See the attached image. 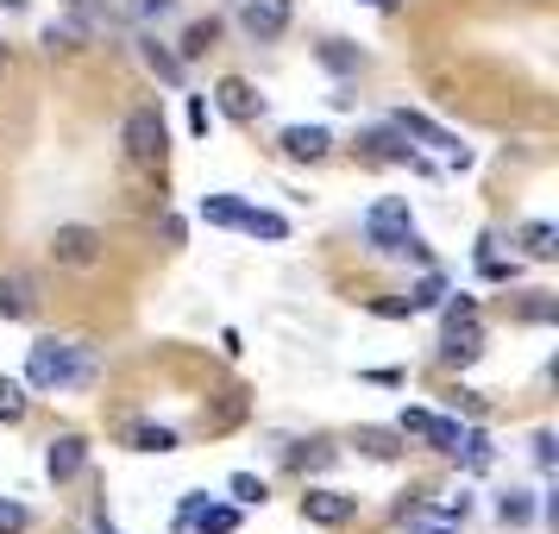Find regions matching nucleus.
I'll use <instances>...</instances> for the list:
<instances>
[{
  "label": "nucleus",
  "instance_id": "9b49d317",
  "mask_svg": "<svg viewBox=\"0 0 559 534\" xmlns=\"http://www.w3.org/2000/svg\"><path fill=\"white\" fill-rule=\"evenodd\" d=\"M302 515L321 522V529H340V522H353V497H346V490H308Z\"/></svg>",
  "mask_w": 559,
  "mask_h": 534
},
{
  "label": "nucleus",
  "instance_id": "f03ea898",
  "mask_svg": "<svg viewBox=\"0 0 559 534\" xmlns=\"http://www.w3.org/2000/svg\"><path fill=\"white\" fill-rule=\"evenodd\" d=\"M88 365H82V346H63V340H38L26 358V383L32 390H63V383H82Z\"/></svg>",
  "mask_w": 559,
  "mask_h": 534
},
{
  "label": "nucleus",
  "instance_id": "aec40b11",
  "mask_svg": "<svg viewBox=\"0 0 559 534\" xmlns=\"http://www.w3.org/2000/svg\"><path fill=\"white\" fill-rule=\"evenodd\" d=\"M132 447H139V453H177V434L170 428H132Z\"/></svg>",
  "mask_w": 559,
  "mask_h": 534
},
{
  "label": "nucleus",
  "instance_id": "4468645a",
  "mask_svg": "<svg viewBox=\"0 0 559 534\" xmlns=\"http://www.w3.org/2000/svg\"><path fill=\"white\" fill-rule=\"evenodd\" d=\"M515 246H522L528 258H540V264H547V258H559V233L547 227V221H528V227L515 233Z\"/></svg>",
  "mask_w": 559,
  "mask_h": 534
},
{
  "label": "nucleus",
  "instance_id": "c756f323",
  "mask_svg": "<svg viewBox=\"0 0 559 534\" xmlns=\"http://www.w3.org/2000/svg\"><path fill=\"white\" fill-rule=\"evenodd\" d=\"M70 13H82V20H95V13H107V0H63Z\"/></svg>",
  "mask_w": 559,
  "mask_h": 534
},
{
  "label": "nucleus",
  "instance_id": "393cba45",
  "mask_svg": "<svg viewBox=\"0 0 559 534\" xmlns=\"http://www.w3.org/2000/svg\"><path fill=\"white\" fill-rule=\"evenodd\" d=\"M32 522V509L26 503H0V534H20Z\"/></svg>",
  "mask_w": 559,
  "mask_h": 534
},
{
  "label": "nucleus",
  "instance_id": "a878e982",
  "mask_svg": "<svg viewBox=\"0 0 559 534\" xmlns=\"http://www.w3.org/2000/svg\"><path fill=\"white\" fill-rule=\"evenodd\" d=\"M76 32L82 26H51V32H45V51H51V57L57 51H76Z\"/></svg>",
  "mask_w": 559,
  "mask_h": 534
},
{
  "label": "nucleus",
  "instance_id": "b1692460",
  "mask_svg": "<svg viewBox=\"0 0 559 534\" xmlns=\"http://www.w3.org/2000/svg\"><path fill=\"white\" fill-rule=\"evenodd\" d=\"M233 497H239V503H264V478L239 472V478H233Z\"/></svg>",
  "mask_w": 559,
  "mask_h": 534
},
{
  "label": "nucleus",
  "instance_id": "dca6fc26",
  "mask_svg": "<svg viewBox=\"0 0 559 534\" xmlns=\"http://www.w3.org/2000/svg\"><path fill=\"white\" fill-rule=\"evenodd\" d=\"M189 529H202V534H233V529H239V509H195V515H189Z\"/></svg>",
  "mask_w": 559,
  "mask_h": 534
},
{
  "label": "nucleus",
  "instance_id": "0eeeda50",
  "mask_svg": "<svg viewBox=\"0 0 559 534\" xmlns=\"http://www.w3.org/2000/svg\"><path fill=\"white\" fill-rule=\"evenodd\" d=\"M239 26L252 32L258 45H271V38H283V32H289V0H246Z\"/></svg>",
  "mask_w": 559,
  "mask_h": 534
},
{
  "label": "nucleus",
  "instance_id": "f257e3e1",
  "mask_svg": "<svg viewBox=\"0 0 559 534\" xmlns=\"http://www.w3.org/2000/svg\"><path fill=\"white\" fill-rule=\"evenodd\" d=\"M365 239L390 258H428L421 252V239H415V221H408V202L403 195H383L371 214H365Z\"/></svg>",
  "mask_w": 559,
  "mask_h": 534
},
{
  "label": "nucleus",
  "instance_id": "cd10ccee",
  "mask_svg": "<svg viewBox=\"0 0 559 534\" xmlns=\"http://www.w3.org/2000/svg\"><path fill=\"white\" fill-rule=\"evenodd\" d=\"M145 63H152L157 76H177V57H170V51H157V45H145Z\"/></svg>",
  "mask_w": 559,
  "mask_h": 534
},
{
  "label": "nucleus",
  "instance_id": "f3484780",
  "mask_svg": "<svg viewBox=\"0 0 559 534\" xmlns=\"http://www.w3.org/2000/svg\"><path fill=\"white\" fill-rule=\"evenodd\" d=\"M26 383H13V378H0V422H26Z\"/></svg>",
  "mask_w": 559,
  "mask_h": 534
},
{
  "label": "nucleus",
  "instance_id": "72a5a7b5",
  "mask_svg": "<svg viewBox=\"0 0 559 534\" xmlns=\"http://www.w3.org/2000/svg\"><path fill=\"white\" fill-rule=\"evenodd\" d=\"M0 70H7V45H0Z\"/></svg>",
  "mask_w": 559,
  "mask_h": 534
},
{
  "label": "nucleus",
  "instance_id": "a211bd4d",
  "mask_svg": "<svg viewBox=\"0 0 559 534\" xmlns=\"http://www.w3.org/2000/svg\"><path fill=\"white\" fill-rule=\"evenodd\" d=\"M239 214H246V202H233V195H207L202 202V221H214V227H239Z\"/></svg>",
  "mask_w": 559,
  "mask_h": 534
},
{
  "label": "nucleus",
  "instance_id": "1a4fd4ad",
  "mask_svg": "<svg viewBox=\"0 0 559 534\" xmlns=\"http://www.w3.org/2000/svg\"><path fill=\"white\" fill-rule=\"evenodd\" d=\"M82 465H88V440H82V434H57L51 447H45V472H51L57 484L76 478Z\"/></svg>",
  "mask_w": 559,
  "mask_h": 534
},
{
  "label": "nucleus",
  "instance_id": "6ab92c4d",
  "mask_svg": "<svg viewBox=\"0 0 559 534\" xmlns=\"http://www.w3.org/2000/svg\"><path fill=\"white\" fill-rule=\"evenodd\" d=\"M214 38H221V20H195V26L182 32V57H202Z\"/></svg>",
  "mask_w": 559,
  "mask_h": 534
},
{
  "label": "nucleus",
  "instance_id": "c85d7f7f",
  "mask_svg": "<svg viewBox=\"0 0 559 534\" xmlns=\"http://www.w3.org/2000/svg\"><path fill=\"white\" fill-rule=\"evenodd\" d=\"M328 459H333L328 440H308V453H296V465H328Z\"/></svg>",
  "mask_w": 559,
  "mask_h": 534
},
{
  "label": "nucleus",
  "instance_id": "423d86ee",
  "mask_svg": "<svg viewBox=\"0 0 559 534\" xmlns=\"http://www.w3.org/2000/svg\"><path fill=\"white\" fill-rule=\"evenodd\" d=\"M478 353H484L478 315H447V340H440V358H447V365H472Z\"/></svg>",
  "mask_w": 559,
  "mask_h": 534
},
{
  "label": "nucleus",
  "instance_id": "4be33fe9",
  "mask_svg": "<svg viewBox=\"0 0 559 534\" xmlns=\"http://www.w3.org/2000/svg\"><path fill=\"white\" fill-rule=\"evenodd\" d=\"M321 63H328V70H340V76H353L358 51H346V45H321Z\"/></svg>",
  "mask_w": 559,
  "mask_h": 534
},
{
  "label": "nucleus",
  "instance_id": "ddd939ff",
  "mask_svg": "<svg viewBox=\"0 0 559 534\" xmlns=\"http://www.w3.org/2000/svg\"><path fill=\"white\" fill-rule=\"evenodd\" d=\"M365 145H371V157H383V164H421V157L408 152V139L396 127H383V132H365Z\"/></svg>",
  "mask_w": 559,
  "mask_h": 534
},
{
  "label": "nucleus",
  "instance_id": "473e14b6",
  "mask_svg": "<svg viewBox=\"0 0 559 534\" xmlns=\"http://www.w3.org/2000/svg\"><path fill=\"white\" fill-rule=\"evenodd\" d=\"M0 7H26V0H0Z\"/></svg>",
  "mask_w": 559,
  "mask_h": 534
},
{
  "label": "nucleus",
  "instance_id": "9d476101",
  "mask_svg": "<svg viewBox=\"0 0 559 534\" xmlns=\"http://www.w3.org/2000/svg\"><path fill=\"white\" fill-rule=\"evenodd\" d=\"M390 127L403 132V139H421V145H433V152H453V157H465V152H459V139H453V132H447V127H433L428 114H408V107H403V114H396Z\"/></svg>",
  "mask_w": 559,
  "mask_h": 534
},
{
  "label": "nucleus",
  "instance_id": "20e7f679",
  "mask_svg": "<svg viewBox=\"0 0 559 534\" xmlns=\"http://www.w3.org/2000/svg\"><path fill=\"white\" fill-rule=\"evenodd\" d=\"M102 233L95 227H57L51 233V258L57 264H63V271H95V264H102Z\"/></svg>",
  "mask_w": 559,
  "mask_h": 534
},
{
  "label": "nucleus",
  "instance_id": "7ed1b4c3",
  "mask_svg": "<svg viewBox=\"0 0 559 534\" xmlns=\"http://www.w3.org/2000/svg\"><path fill=\"white\" fill-rule=\"evenodd\" d=\"M120 145H127L132 164H164V152H170V127H164V114H157V107H132L127 127H120Z\"/></svg>",
  "mask_w": 559,
  "mask_h": 534
},
{
  "label": "nucleus",
  "instance_id": "6e6552de",
  "mask_svg": "<svg viewBox=\"0 0 559 534\" xmlns=\"http://www.w3.org/2000/svg\"><path fill=\"white\" fill-rule=\"evenodd\" d=\"M214 95H221V114H227V120H239V127H252L258 114H264V95H258L246 76H227Z\"/></svg>",
  "mask_w": 559,
  "mask_h": 534
},
{
  "label": "nucleus",
  "instance_id": "7c9ffc66",
  "mask_svg": "<svg viewBox=\"0 0 559 534\" xmlns=\"http://www.w3.org/2000/svg\"><path fill=\"white\" fill-rule=\"evenodd\" d=\"M365 7H383V13H390V7H396V0H365Z\"/></svg>",
  "mask_w": 559,
  "mask_h": 534
},
{
  "label": "nucleus",
  "instance_id": "f8f14e48",
  "mask_svg": "<svg viewBox=\"0 0 559 534\" xmlns=\"http://www.w3.org/2000/svg\"><path fill=\"white\" fill-rule=\"evenodd\" d=\"M283 152L296 157V164H321L333 152V139H328V127H289L283 132Z\"/></svg>",
  "mask_w": 559,
  "mask_h": 534
},
{
  "label": "nucleus",
  "instance_id": "2eb2a0df",
  "mask_svg": "<svg viewBox=\"0 0 559 534\" xmlns=\"http://www.w3.org/2000/svg\"><path fill=\"white\" fill-rule=\"evenodd\" d=\"M239 233H258V239H283V233H289V221H283V214H264V207H246V214H239Z\"/></svg>",
  "mask_w": 559,
  "mask_h": 534
},
{
  "label": "nucleus",
  "instance_id": "5701e85b",
  "mask_svg": "<svg viewBox=\"0 0 559 534\" xmlns=\"http://www.w3.org/2000/svg\"><path fill=\"white\" fill-rule=\"evenodd\" d=\"M440 302H447V283L440 277H421V289L408 296V308H440Z\"/></svg>",
  "mask_w": 559,
  "mask_h": 534
},
{
  "label": "nucleus",
  "instance_id": "412c9836",
  "mask_svg": "<svg viewBox=\"0 0 559 534\" xmlns=\"http://www.w3.org/2000/svg\"><path fill=\"white\" fill-rule=\"evenodd\" d=\"M497 515H503L509 529H522V522H528V515H534V503H528V490H509L503 503H497Z\"/></svg>",
  "mask_w": 559,
  "mask_h": 534
},
{
  "label": "nucleus",
  "instance_id": "39448f33",
  "mask_svg": "<svg viewBox=\"0 0 559 534\" xmlns=\"http://www.w3.org/2000/svg\"><path fill=\"white\" fill-rule=\"evenodd\" d=\"M32 315H38V277L0 271V321H32Z\"/></svg>",
  "mask_w": 559,
  "mask_h": 534
},
{
  "label": "nucleus",
  "instance_id": "2f4dec72",
  "mask_svg": "<svg viewBox=\"0 0 559 534\" xmlns=\"http://www.w3.org/2000/svg\"><path fill=\"white\" fill-rule=\"evenodd\" d=\"M421 534H453V529H421Z\"/></svg>",
  "mask_w": 559,
  "mask_h": 534
},
{
  "label": "nucleus",
  "instance_id": "bb28decb",
  "mask_svg": "<svg viewBox=\"0 0 559 534\" xmlns=\"http://www.w3.org/2000/svg\"><path fill=\"white\" fill-rule=\"evenodd\" d=\"M127 7H132V20H164L177 0H127Z\"/></svg>",
  "mask_w": 559,
  "mask_h": 534
}]
</instances>
